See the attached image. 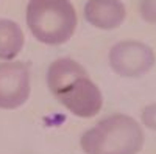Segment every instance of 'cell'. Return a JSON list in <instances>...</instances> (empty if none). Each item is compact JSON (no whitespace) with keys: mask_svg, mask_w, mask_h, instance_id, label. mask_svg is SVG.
I'll return each instance as SVG.
<instances>
[{"mask_svg":"<svg viewBox=\"0 0 156 154\" xmlns=\"http://www.w3.org/2000/svg\"><path fill=\"white\" fill-rule=\"evenodd\" d=\"M47 86L61 104L83 118L97 115L103 106V95L87 76L86 69L70 58H61L48 66Z\"/></svg>","mask_w":156,"mask_h":154,"instance_id":"6da1fadb","label":"cell"},{"mask_svg":"<svg viewBox=\"0 0 156 154\" xmlns=\"http://www.w3.org/2000/svg\"><path fill=\"white\" fill-rule=\"evenodd\" d=\"M145 142L142 126L125 114H112L81 135L86 154H137Z\"/></svg>","mask_w":156,"mask_h":154,"instance_id":"7a4b0ae2","label":"cell"},{"mask_svg":"<svg viewBox=\"0 0 156 154\" xmlns=\"http://www.w3.org/2000/svg\"><path fill=\"white\" fill-rule=\"evenodd\" d=\"M27 25L39 42L61 45L76 28V12L69 0H30Z\"/></svg>","mask_w":156,"mask_h":154,"instance_id":"3957f363","label":"cell"},{"mask_svg":"<svg viewBox=\"0 0 156 154\" xmlns=\"http://www.w3.org/2000/svg\"><path fill=\"white\" fill-rule=\"evenodd\" d=\"M156 62L154 51L140 41H120L109 50V66L123 78L147 75Z\"/></svg>","mask_w":156,"mask_h":154,"instance_id":"277c9868","label":"cell"},{"mask_svg":"<svg viewBox=\"0 0 156 154\" xmlns=\"http://www.w3.org/2000/svg\"><path fill=\"white\" fill-rule=\"evenodd\" d=\"M30 67L28 64H0V109H17L30 97Z\"/></svg>","mask_w":156,"mask_h":154,"instance_id":"5b68a950","label":"cell"},{"mask_svg":"<svg viewBox=\"0 0 156 154\" xmlns=\"http://www.w3.org/2000/svg\"><path fill=\"white\" fill-rule=\"evenodd\" d=\"M84 17L95 28L114 30L123 23L126 9L120 0H87Z\"/></svg>","mask_w":156,"mask_h":154,"instance_id":"8992f818","label":"cell"},{"mask_svg":"<svg viewBox=\"0 0 156 154\" xmlns=\"http://www.w3.org/2000/svg\"><path fill=\"white\" fill-rule=\"evenodd\" d=\"M23 47V33L16 22L0 19V59L16 58Z\"/></svg>","mask_w":156,"mask_h":154,"instance_id":"52a82bcc","label":"cell"},{"mask_svg":"<svg viewBox=\"0 0 156 154\" xmlns=\"http://www.w3.org/2000/svg\"><path fill=\"white\" fill-rule=\"evenodd\" d=\"M139 14L147 23L156 25V0H140Z\"/></svg>","mask_w":156,"mask_h":154,"instance_id":"ba28073f","label":"cell"},{"mask_svg":"<svg viewBox=\"0 0 156 154\" xmlns=\"http://www.w3.org/2000/svg\"><path fill=\"white\" fill-rule=\"evenodd\" d=\"M140 121L145 128L156 132V103L145 106L140 112Z\"/></svg>","mask_w":156,"mask_h":154,"instance_id":"9c48e42d","label":"cell"}]
</instances>
